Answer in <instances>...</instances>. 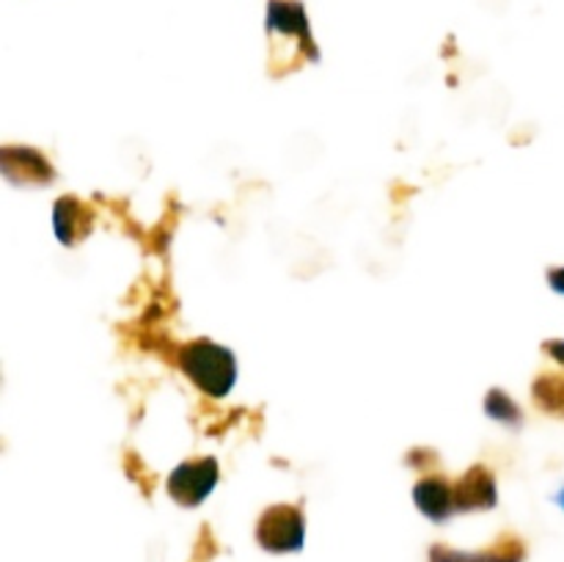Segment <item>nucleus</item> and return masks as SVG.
<instances>
[{
	"label": "nucleus",
	"mask_w": 564,
	"mask_h": 562,
	"mask_svg": "<svg viewBox=\"0 0 564 562\" xmlns=\"http://www.w3.org/2000/svg\"><path fill=\"white\" fill-rule=\"evenodd\" d=\"M176 361H180L182 372L191 378V383L207 397H226L237 383L235 353L218 342L204 339V336L182 345Z\"/></svg>",
	"instance_id": "1"
},
{
	"label": "nucleus",
	"mask_w": 564,
	"mask_h": 562,
	"mask_svg": "<svg viewBox=\"0 0 564 562\" xmlns=\"http://www.w3.org/2000/svg\"><path fill=\"white\" fill-rule=\"evenodd\" d=\"M268 33L273 42V53L286 44V61L306 58L319 61V50L312 39L306 9L301 0H270L268 3Z\"/></svg>",
	"instance_id": "2"
},
{
	"label": "nucleus",
	"mask_w": 564,
	"mask_h": 562,
	"mask_svg": "<svg viewBox=\"0 0 564 562\" xmlns=\"http://www.w3.org/2000/svg\"><path fill=\"white\" fill-rule=\"evenodd\" d=\"M257 543L270 554H295L306 543V518L295 505H273L259 516Z\"/></svg>",
	"instance_id": "3"
},
{
	"label": "nucleus",
	"mask_w": 564,
	"mask_h": 562,
	"mask_svg": "<svg viewBox=\"0 0 564 562\" xmlns=\"http://www.w3.org/2000/svg\"><path fill=\"white\" fill-rule=\"evenodd\" d=\"M220 468L215 457L185 461L169 474V496L182 507H198L215 490Z\"/></svg>",
	"instance_id": "4"
},
{
	"label": "nucleus",
	"mask_w": 564,
	"mask_h": 562,
	"mask_svg": "<svg viewBox=\"0 0 564 562\" xmlns=\"http://www.w3.org/2000/svg\"><path fill=\"white\" fill-rule=\"evenodd\" d=\"M0 171L11 185H50L55 180L53 163L33 147L0 149Z\"/></svg>",
	"instance_id": "5"
},
{
	"label": "nucleus",
	"mask_w": 564,
	"mask_h": 562,
	"mask_svg": "<svg viewBox=\"0 0 564 562\" xmlns=\"http://www.w3.org/2000/svg\"><path fill=\"white\" fill-rule=\"evenodd\" d=\"M527 545L516 534H501L494 545L482 551H455L449 545H433L430 562H523Z\"/></svg>",
	"instance_id": "6"
},
{
	"label": "nucleus",
	"mask_w": 564,
	"mask_h": 562,
	"mask_svg": "<svg viewBox=\"0 0 564 562\" xmlns=\"http://www.w3.org/2000/svg\"><path fill=\"white\" fill-rule=\"evenodd\" d=\"M499 501V490H496V477L490 468L471 466L455 485V507L457 512L471 510H494Z\"/></svg>",
	"instance_id": "7"
},
{
	"label": "nucleus",
	"mask_w": 564,
	"mask_h": 562,
	"mask_svg": "<svg viewBox=\"0 0 564 562\" xmlns=\"http://www.w3.org/2000/svg\"><path fill=\"white\" fill-rule=\"evenodd\" d=\"M53 229L58 242L77 246L94 229V209L77 196H61L53 207Z\"/></svg>",
	"instance_id": "8"
},
{
	"label": "nucleus",
	"mask_w": 564,
	"mask_h": 562,
	"mask_svg": "<svg viewBox=\"0 0 564 562\" xmlns=\"http://www.w3.org/2000/svg\"><path fill=\"white\" fill-rule=\"evenodd\" d=\"M413 501L430 521L441 523L457 512L455 507V485L446 483L444 477H424L413 485Z\"/></svg>",
	"instance_id": "9"
},
{
	"label": "nucleus",
	"mask_w": 564,
	"mask_h": 562,
	"mask_svg": "<svg viewBox=\"0 0 564 562\" xmlns=\"http://www.w3.org/2000/svg\"><path fill=\"white\" fill-rule=\"evenodd\" d=\"M534 406L549 417L564 419V375L562 372H545L534 380L532 386Z\"/></svg>",
	"instance_id": "10"
},
{
	"label": "nucleus",
	"mask_w": 564,
	"mask_h": 562,
	"mask_svg": "<svg viewBox=\"0 0 564 562\" xmlns=\"http://www.w3.org/2000/svg\"><path fill=\"white\" fill-rule=\"evenodd\" d=\"M485 413L496 422L507 424V428H521L523 413L521 408L512 402V397H507L501 389H494L488 397H485Z\"/></svg>",
	"instance_id": "11"
},
{
	"label": "nucleus",
	"mask_w": 564,
	"mask_h": 562,
	"mask_svg": "<svg viewBox=\"0 0 564 562\" xmlns=\"http://www.w3.org/2000/svg\"><path fill=\"white\" fill-rule=\"evenodd\" d=\"M543 347H545V353L554 358V361H560L564 367V339H551V342H545Z\"/></svg>",
	"instance_id": "12"
},
{
	"label": "nucleus",
	"mask_w": 564,
	"mask_h": 562,
	"mask_svg": "<svg viewBox=\"0 0 564 562\" xmlns=\"http://www.w3.org/2000/svg\"><path fill=\"white\" fill-rule=\"evenodd\" d=\"M549 287L554 292H560V295H564V268L549 270Z\"/></svg>",
	"instance_id": "13"
},
{
	"label": "nucleus",
	"mask_w": 564,
	"mask_h": 562,
	"mask_svg": "<svg viewBox=\"0 0 564 562\" xmlns=\"http://www.w3.org/2000/svg\"><path fill=\"white\" fill-rule=\"evenodd\" d=\"M556 505H560L562 510H564V488L560 490V494H556Z\"/></svg>",
	"instance_id": "14"
}]
</instances>
